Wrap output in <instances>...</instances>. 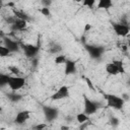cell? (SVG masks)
<instances>
[{
  "label": "cell",
  "instance_id": "obj_24",
  "mask_svg": "<svg viewBox=\"0 0 130 130\" xmlns=\"http://www.w3.org/2000/svg\"><path fill=\"white\" fill-rule=\"evenodd\" d=\"M40 12L44 16H47V17L51 16V11H50V8L49 7H43V8H41L40 9Z\"/></svg>",
  "mask_w": 130,
  "mask_h": 130
},
{
  "label": "cell",
  "instance_id": "obj_27",
  "mask_svg": "<svg viewBox=\"0 0 130 130\" xmlns=\"http://www.w3.org/2000/svg\"><path fill=\"white\" fill-rule=\"evenodd\" d=\"M41 2L44 5V7H50L52 4V0H42Z\"/></svg>",
  "mask_w": 130,
  "mask_h": 130
},
{
  "label": "cell",
  "instance_id": "obj_11",
  "mask_svg": "<svg viewBox=\"0 0 130 130\" xmlns=\"http://www.w3.org/2000/svg\"><path fill=\"white\" fill-rule=\"evenodd\" d=\"M65 68H64V72L66 75H70V74H74L76 72V62L73 60H69L67 59L65 61Z\"/></svg>",
  "mask_w": 130,
  "mask_h": 130
},
{
  "label": "cell",
  "instance_id": "obj_21",
  "mask_svg": "<svg viewBox=\"0 0 130 130\" xmlns=\"http://www.w3.org/2000/svg\"><path fill=\"white\" fill-rule=\"evenodd\" d=\"M8 70L10 71V73H12V74H14V75H20V70H19V68L16 66V65H10V66H8Z\"/></svg>",
  "mask_w": 130,
  "mask_h": 130
},
{
  "label": "cell",
  "instance_id": "obj_28",
  "mask_svg": "<svg viewBox=\"0 0 130 130\" xmlns=\"http://www.w3.org/2000/svg\"><path fill=\"white\" fill-rule=\"evenodd\" d=\"M47 127V124H45V123H43V124H38V125H36V126H34V128L35 129H44V128H46Z\"/></svg>",
  "mask_w": 130,
  "mask_h": 130
},
{
  "label": "cell",
  "instance_id": "obj_32",
  "mask_svg": "<svg viewBox=\"0 0 130 130\" xmlns=\"http://www.w3.org/2000/svg\"><path fill=\"white\" fill-rule=\"evenodd\" d=\"M61 129H68L67 126H61Z\"/></svg>",
  "mask_w": 130,
  "mask_h": 130
},
{
  "label": "cell",
  "instance_id": "obj_16",
  "mask_svg": "<svg viewBox=\"0 0 130 130\" xmlns=\"http://www.w3.org/2000/svg\"><path fill=\"white\" fill-rule=\"evenodd\" d=\"M75 118H76V121L78 123H80V124H83V123H85L88 120V116L85 113H79V114L76 115Z\"/></svg>",
  "mask_w": 130,
  "mask_h": 130
},
{
  "label": "cell",
  "instance_id": "obj_34",
  "mask_svg": "<svg viewBox=\"0 0 130 130\" xmlns=\"http://www.w3.org/2000/svg\"><path fill=\"white\" fill-rule=\"evenodd\" d=\"M76 2H81V0H75Z\"/></svg>",
  "mask_w": 130,
  "mask_h": 130
},
{
  "label": "cell",
  "instance_id": "obj_31",
  "mask_svg": "<svg viewBox=\"0 0 130 130\" xmlns=\"http://www.w3.org/2000/svg\"><path fill=\"white\" fill-rule=\"evenodd\" d=\"M7 5H8V6H12V7H13V6H14V4H13V3H12V2H10V3H8V4H7Z\"/></svg>",
  "mask_w": 130,
  "mask_h": 130
},
{
  "label": "cell",
  "instance_id": "obj_30",
  "mask_svg": "<svg viewBox=\"0 0 130 130\" xmlns=\"http://www.w3.org/2000/svg\"><path fill=\"white\" fill-rule=\"evenodd\" d=\"M85 81H86V83H87V85H88V87H90V89H94V87H93V85H92V83H91V80L90 79H88V78H85Z\"/></svg>",
  "mask_w": 130,
  "mask_h": 130
},
{
  "label": "cell",
  "instance_id": "obj_17",
  "mask_svg": "<svg viewBox=\"0 0 130 130\" xmlns=\"http://www.w3.org/2000/svg\"><path fill=\"white\" fill-rule=\"evenodd\" d=\"M9 76L8 74H5V73H0V88L7 85L8 83V79H9Z\"/></svg>",
  "mask_w": 130,
  "mask_h": 130
},
{
  "label": "cell",
  "instance_id": "obj_33",
  "mask_svg": "<svg viewBox=\"0 0 130 130\" xmlns=\"http://www.w3.org/2000/svg\"><path fill=\"white\" fill-rule=\"evenodd\" d=\"M0 38L3 39V32H2V31H0Z\"/></svg>",
  "mask_w": 130,
  "mask_h": 130
},
{
  "label": "cell",
  "instance_id": "obj_36",
  "mask_svg": "<svg viewBox=\"0 0 130 130\" xmlns=\"http://www.w3.org/2000/svg\"><path fill=\"white\" fill-rule=\"evenodd\" d=\"M1 9H2V5L0 4V11H1Z\"/></svg>",
  "mask_w": 130,
  "mask_h": 130
},
{
  "label": "cell",
  "instance_id": "obj_18",
  "mask_svg": "<svg viewBox=\"0 0 130 130\" xmlns=\"http://www.w3.org/2000/svg\"><path fill=\"white\" fill-rule=\"evenodd\" d=\"M61 50H62V48H61V46L59 44H52L50 49H49L50 53H52V54L59 53V52H61Z\"/></svg>",
  "mask_w": 130,
  "mask_h": 130
},
{
  "label": "cell",
  "instance_id": "obj_8",
  "mask_svg": "<svg viewBox=\"0 0 130 130\" xmlns=\"http://www.w3.org/2000/svg\"><path fill=\"white\" fill-rule=\"evenodd\" d=\"M113 29L119 37H126L130 32V27L124 23H113Z\"/></svg>",
  "mask_w": 130,
  "mask_h": 130
},
{
  "label": "cell",
  "instance_id": "obj_3",
  "mask_svg": "<svg viewBox=\"0 0 130 130\" xmlns=\"http://www.w3.org/2000/svg\"><path fill=\"white\" fill-rule=\"evenodd\" d=\"M85 50L92 59L101 58L105 52V48L103 46H95V45H85Z\"/></svg>",
  "mask_w": 130,
  "mask_h": 130
},
{
  "label": "cell",
  "instance_id": "obj_26",
  "mask_svg": "<svg viewBox=\"0 0 130 130\" xmlns=\"http://www.w3.org/2000/svg\"><path fill=\"white\" fill-rule=\"evenodd\" d=\"M15 18H16L15 16H9V17H6V18H5V21H6L8 24H10V25H11V24L14 22Z\"/></svg>",
  "mask_w": 130,
  "mask_h": 130
},
{
  "label": "cell",
  "instance_id": "obj_22",
  "mask_svg": "<svg viewBox=\"0 0 130 130\" xmlns=\"http://www.w3.org/2000/svg\"><path fill=\"white\" fill-rule=\"evenodd\" d=\"M8 98H9V100L10 101H12V102H18L19 100H21V95L20 94H18V93H16V91H13L12 93H10V94H8Z\"/></svg>",
  "mask_w": 130,
  "mask_h": 130
},
{
  "label": "cell",
  "instance_id": "obj_7",
  "mask_svg": "<svg viewBox=\"0 0 130 130\" xmlns=\"http://www.w3.org/2000/svg\"><path fill=\"white\" fill-rule=\"evenodd\" d=\"M69 96V87L67 85H62L55 93L51 95L52 101H60L63 99H67Z\"/></svg>",
  "mask_w": 130,
  "mask_h": 130
},
{
  "label": "cell",
  "instance_id": "obj_23",
  "mask_svg": "<svg viewBox=\"0 0 130 130\" xmlns=\"http://www.w3.org/2000/svg\"><path fill=\"white\" fill-rule=\"evenodd\" d=\"M9 54V50L4 45H0V57H7Z\"/></svg>",
  "mask_w": 130,
  "mask_h": 130
},
{
  "label": "cell",
  "instance_id": "obj_6",
  "mask_svg": "<svg viewBox=\"0 0 130 130\" xmlns=\"http://www.w3.org/2000/svg\"><path fill=\"white\" fill-rule=\"evenodd\" d=\"M44 116L47 122H52L58 117V110L50 106H43Z\"/></svg>",
  "mask_w": 130,
  "mask_h": 130
},
{
  "label": "cell",
  "instance_id": "obj_1",
  "mask_svg": "<svg viewBox=\"0 0 130 130\" xmlns=\"http://www.w3.org/2000/svg\"><path fill=\"white\" fill-rule=\"evenodd\" d=\"M105 99L107 101V106L115 110H121L125 104L123 98H120L115 94H105Z\"/></svg>",
  "mask_w": 130,
  "mask_h": 130
},
{
  "label": "cell",
  "instance_id": "obj_20",
  "mask_svg": "<svg viewBox=\"0 0 130 130\" xmlns=\"http://www.w3.org/2000/svg\"><path fill=\"white\" fill-rule=\"evenodd\" d=\"M113 63L117 65L118 70H119V73H121V74L125 73V69H124V66H123V62H122L121 60H114Z\"/></svg>",
  "mask_w": 130,
  "mask_h": 130
},
{
  "label": "cell",
  "instance_id": "obj_14",
  "mask_svg": "<svg viewBox=\"0 0 130 130\" xmlns=\"http://www.w3.org/2000/svg\"><path fill=\"white\" fill-rule=\"evenodd\" d=\"M113 5L112 0H99L98 2V8L99 9H110Z\"/></svg>",
  "mask_w": 130,
  "mask_h": 130
},
{
  "label": "cell",
  "instance_id": "obj_9",
  "mask_svg": "<svg viewBox=\"0 0 130 130\" xmlns=\"http://www.w3.org/2000/svg\"><path fill=\"white\" fill-rule=\"evenodd\" d=\"M3 45L9 50L10 53L18 52L20 49V44L14 40L9 39V38H3Z\"/></svg>",
  "mask_w": 130,
  "mask_h": 130
},
{
  "label": "cell",
  "instance_id": "obj_12",
  "mask_svg": "<svg viewBox=\"0 0 130 130\" xmlns=\"http://www.w3.org/2000/svg\"><path fill=\"white\" fill-rule=\"evenodd\" d=\"M27 26V21L26 20H23V19H18V18H15L14 22L11 24V28L13 30H23L25 29Z\"/></svg>",
  "mask_w": 130,
  "mask_h": 130
},
{
  "label": "cell",
  "instance_id": "obj_2",
  "mask_svg": "<svg viewBox=\"0 0 130 130\" xmlns=\"http://www.w3.org/2000/svg\"><path fill=\"white\" fill-rule=\"evenodd\" d=\"M24 83H25V79L23 77L19 75H15V76H9L7 85L10 87L12 91H17L18 89L24 86Z\"/></svg>",
  "mask_w": 130,
  "mask_h": 130
},
{
  "label": "cell",
  "instance_id": "obj_25",
  "mask_svg": "<svg viewBox=\"0 0 130 130\" xmlns=\"http://www.w3.org/2000/svg\"><path fill=\"white\" fill-rule=\"evenodd\" d=\"M82 1H83V5L88 8H91L95 3V0H82Z\"/></svg>",
  "mask_w": 130,
  "mask_h": 130
},
{
  "label": "cell",
  "instance_id": "obj_29",
  "mask_svg": "<svg viewBox=\"0 0 130 130\" xmlns=\"http://www.w3.org/2000/svg\"><path fill=\"white\" fill-rule=\"evenodd\" d=\"M91 27H92V26H91V24H89V23H85V24H84V29H83V30H84V32L89 31V30L91 29Z\"/></svg>",
  "mask_w": 130,
  "mask_h": 130
},
{
  "label": "cell",
  "instance_id": "obj_5",
  "mask_svg": "<svg viewBox=\"0 0 130 130\" xmlns=\"http://www.w3.org/2000/svg\"><path fill=\"white\" fill-rule=\"evenodd\" d=\"M98 109H99L98 103H95V102L89 100L87 96L84 95V113H85L87 116L93 115V114L96 113Z\"/></svg>",
  "mask_w": 130,
  "mask_h": 130
},
{
  "label": "cell",
  "instance_id": "obj_35",
  "mask_svg": "<svg viewBox=\"0 0 130 130\" xmlns=\"http://www.w3.org/2000/svg\"><path fill=\"white\" fill-rule=\"evenodd\" d=\"M0 112H2V107L0 106Z\"/></svg>",
  "mask_w": 130,
  "mask_h": 130
},
{
  "label": "cell",
  "instance_id": "obj_4",
  "mask_svg": "<svg viewBox=\"0 0 130 130\" xmlns=\"http://www.w3.org/2000/svg\"><path fill=\"white\" fill-rule=\"evenodd\" d=\"M20 48L22 49L24 55L27 58H34L38 55L40 46L39 45H32V44H21Z\"/></svg>",
  "mask_w": 130,
  "mask_h": 130
},
{
  "label": "cell",
  "instance_id": "obj_19",
  "mask_svg": "<svg viewBox=\"0 0 130 130\" xmlns=\"http://www.w3.org/2000/svg\"><path fill=\"white\" fill-rule=\"evenodd\" d=\"M66 60H67V58L65 55H57L54 59V62H55V64L59 65V64H64Z\"/></svg>",
  "mask_w": 130,
  "mask_h": 130
},
{
  "label": "cell",
  "instance_id": "obj_13",
  "mask_svg": "<svg viewBox=\"0 0 130 130\" xmlns=\"http://www.w3.org/2000/svg\"><path fill=\"white\" fill-rule=\"evenodd\" d=\"M106 71H107L110 75H117V74H119L118 67H117V65L114 64L113 62L108 63V64L106 65Z\"/></svg>",
  "mask_w": 130,
  "mask_h": 130
},
{
  "label": "cell",
  "instance_id": "obj_15",
  "mask_svg": "<svg viewBox=\"0 0 130 130\" xmlns=\"http://www.w3.org/2000/svg\"><path fill=\"white\" fill-rule=\"evenodd\" d=\"M13 12H14V16H15L16 18H18V19H23V20H26V21L29 19L28 15H27L26 13H24L23 11H20V10H14Z\"/></svg>",
  "mask_w": 130,
  "mask_h": 130
},
{
  "label": "cell",
  "instance_id": "obj_10",
  "mask_svg": "<svg viewBox=\"0 0 130 130\" xmlns=\"http://www.w3.org/2000/svg\"><path fill=\"white\" fill-rule=\"evenodd\" d=\"M29 117H30V111H27V110L20 111V112L17 113V115H16V117L14 119V122L16 124L21 125V124L25 123L29 119Z\"/></svg>",
  "mask_w": 130,
  "mask_h": 130
}]
</instances>
